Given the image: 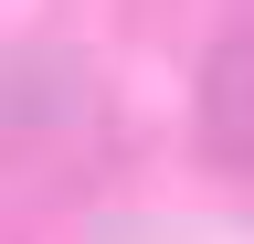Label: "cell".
Segmentation results:
<instances>
[{
    "mask_svg": "<svg viewBox=\"0 0 254 244\" xmlns=\"http://www.w3.org/2000/svg\"><path fill=\"white\" fill-rule=\"evenodd\" d=\"M201 149L233 180H254V32H233L201 64Z\"/></svg>",
    "mask_w": 254,
    "mask_h": 244,
    "instance_id": "cell-1",
    "label": "cell"
}]
</instances>
